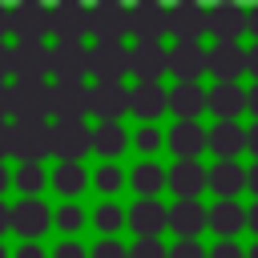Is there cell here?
Returning <instances> with one entry per match:
<instances>
[{
	"instance_id": "83f0119b",
	"label": "cell",
	"mask_w": 258,
	"mask_h": 258,
	"mask_svg": "<svg viewBox=\"0 0 258 258\" xmlns=\"http://www.w3.org/2000/svg\"><path fill=\"white\" fill-rule=\"evenodd\" d=\"M129 185H133L137 198H157L161 185H169V173H165L157 161H137L133 173H129Z\"/></svg>"
},
{
	"instance_id": "836d02e7",
	"label": "cell",
	"mask_w": 258,
	"mask_h": 258,
	"mask_svg": "<svg viewBox=\"0 0 258 258\" xmlns=\"http://www.w3.org/2000/svg\"><path fill=\"white\" fill-rule=\"evenodd\" d=\"M93 185H97L101 194H117V189L125 185V173L117 169V161H105V165L93 173Z\"/></svg>"
},
{
	"instance_id": "f35d334b",
	"label": "cell",
	"mask_w": 258,
	"mask_h": 258,
	"mask_svg": "<svg viewBox=\"0 0 258 258\" xmlns=\"http://www.w3.org/2000/svg\"><path fill=\"white\" fill-rule=\"evenodd\" d=\"M89 258H129V246H121L117 238H101V242L89 250Z\"/></svg>"
},
{
	"instance_id": "f907efd6",
	"label": "cell",
	"mask_w": 258,
	"mask_h": 258,
	"mask_svg": "<svg viewBox=\"0 0 258 258\" xmlns=\"http://www.w3.org/2000/svg\"><path fill=\"white\" fill-rule=\"evenodd\" d=\"M246 149H250V153L258 157V121H254V125L246 129Z\"/></svg>"
},
{
	"instance_id": "bcb514c9",
	"label": "cell",
	"mask_w": 258,
	"mask_h": 258,
	"mask_svg": "<svg viewBox=\"0 0 258 258\" xmlns=\"http://www.w3.org/2000/svg\"><path fill=\"white\" fill-rule=\"evenodd\" d=\"M246 73H250V77H254V85H258V40L246 48Z\"/></svg>"
},
{
	"instance_id": "ac0fdd59",
	"label": "cell",
	"mask_w": 258,
	"mask_h": 258,
	"mask_svg": "<svg viewBox=\"0 0 258 258\" xmlns=\"http://www.w3.org/2000/svg\"><path fill=\"white\" fill-rule=\"evenodd\" d=\"M165 145L173 149V157H177V161H198V153H202V149H210V129H202L198 121H173V129H169V137H165Z\"/></svg>"
},
{
	"instance_id": "ba28073f",
	"label": "cell",
	"mask_w": 258,
	"mask_h": 258,
	"mask_svg": "<svg viewBox=\"0 0 258 258\" xmlns=\"http://www.w3.org/2000/svg\"><path fill=\"white\" fill-rule=\"evenodd\" d=\"M129 32V8L117 0H101L89 8V36L93 40H125Z\"/></svg>"
},
{
	"instance_id": "ab89813d",
	"label": "cell",
	"mask_w": 258,
	"mask_h": 258,
	"mask_svg": "<svg viewBox=\"0 0 258 258\" xmlns=\"http://www.w3.org/2000/svg\"><path fill=\"white\" fill-rule=\"evenodd\" d=\"M52 258H89V250H85L77 238H64V242L52 250Z\"/></svg>"
},
{
	"instance_id": "681fc988",
	"label": "cell",
	"mask_w": 258,
	"mask_h": 258,
	"mask_svg": "<svg viewBox=\"0 0 258 258\" xmlns=\"http://www.w3.org/2000/svg\"><path fill=\"white\" fill-rule=\"evenodd\" d=\"M246 109L254 113V121H258V85H250L246 89Z\"/></svg>"
},
{
	"instance_id": "1f68e13d",
	"label": "cell",
	"mask_w": 258,
	"mask_h": 258,
	"mask_svg": "<svg viewBox=\"0 0 258 258\" xmlns=\"http://www.w3.org/2000/svg\"><path fill=\"white\" fill-rule=\"evenodd\" d=\"M48 181H52V177H48V173H44V169H40L36 161H24V165H20L16 173H12V185H16V189H20L24 198H36V194H40V189H44Z\"/></svg>"
},
{
	"instance_id": "c3c4849f",
	"label": "cell",
	"mask_w": 258,
	"mask_h": 258,
	"mask_svg": "<svg viewBox=\"0 0 258 258\" xmlns=\"http://www.w3.org/2000/svg\"><path fill=\"white\" fill-rule=\"evenodd\" d=\"M246 32H254V40H258V4L246 8Z\"/></svg>"
},
{
	"instance_id": "8d00e7d4",
	"label": "cell",
	"mask_w": 258,
	"mask_h": 258,
	"mask_svg": "<svg viewBox=\"0 0 258 258\" xmlns=\"http://www.w3.org/2000/svg\"><path fill=\"white\" fill-rule=\"evenodd\" d=\"M133 145H137L141 153H157V149H161V133H157L153 125H141V129L133 133Z\"/></svg>"
},
{
	"instance_id": "9a60e30c",
	"label": "cell",
	"mask_w": 258,
	"mask_h": 258,
	"mask_svg": "<svg viewBox=\"0 0 258 258\" xmlns=\"http://www.w3.org/2000/svg\"><path fill=\"white\" fill-rule=\"evenodd\" d=\"M129 230L137 238H161V230H169V206H161V198H137L129 206Z\"/></svg>"
},
{
	"instance_id": "74e56055",
	"label": "cell",
	"mask_w": 258,
	"mask_h": 258,
	"mask_svg": "<svg viewBox=\"0 0 258 258\" xmlns=\"http://www.w3.org/2000/svg\"><path fill=\"white\" fill-rule=\"evenodd\" d=\"M169 258H210V254L202 250L198 238H177V242L169 246Z\"/></svg>"
},
{
	"instance_id": "8fae6325",
	"label": "cell",
	"mask_w": 258,
	"mask_h": 258,
	"mask_svg": "<svg viewBox=\"0 0 258 258\" xmlns=\"http://www.w3.org/2000/svg\"><path fill=\"white\" fill-rule=\"evenodd\" d=\"M52 77L56 85H85L89 73V44H52Z\"/></svg>"
},
{
	"instance_id": "52a82bcc",
	"label": "cell",
	"mask_w": 258,
	"mask_h": 258,
	"mask_svg": "<svg viewBox=\"0 0 258 258\" xmlns=\"http://www.w3.org/2000/svg\"><path fill=\"white\" fill-rule=\"evenodd\" d=\"M52 32V8H44V4H16V8H8V36H16V40H44Z\"/></svg>"
},
{
	"instance_id": "6f0895ef",
	"label": "cell",
	"mask_w": 258,
	"mask_h": 258,
	"mask_svg": "<svg viewBox=\"0 0 258 258\" xmlns=\"http://www.w3.org/2000/svg\"><path fill=\"white\" fill-rule=\"evenodd\" d=\"M0 258H12V254H8V250H4V242H0Z\"/></svg>"
},
{
	"instance_id": "9f6ffc18",
	"label": "cell",
	"mask_w": 258,
	"mask_h": 258,
	"mask_svg": "<svg viewBox=\"0 0 258 258\" xmlns=\"http://www.w3.org/2000/svg\"><path fill=\"white\" fill-rule=\"evenodd\" d=\"M246 258H258V242H254V246H250V250H246Z\"/></svg>"
},
{
	"instance_id": "b9f144b4",
	"label": "cell",
	"mask_w": 258,
	"mask_h": 258,
	"mask_svg": "<svg viewBox=\"0 0 258 258\" xmlns=\"http://www.w3.org/2000/svg\"><path fill=\"white\" fill-rule=\"evenodd\" d=\"M12 117V85H4L0 81V125Z\"/></svg>"
},
{
	"instance_id": "4fadbf2b",
	"label": "cell",
	"mask_w": 258,
	"mask_h": 258,
	"mask_svg": "<svg viewBox=\"0 0 258 258\" xmlns=\"http://www.w3.org/2000/svg\"><path fill=\"white\" fill-rule=\"evenodd\" d=\"M52 36H56V44H85V36H89V8L73 4V0L56 4L52 8Z\"/></svg>"
},
{
	"instance_id": "2e32d148",
	"label": "cell",
	"mask_w": 258,
	"mask_h": 258,
	"mask_svg": "<svg viewBox=\"0 0 258 258\" xmlns=\"http://www.w3.org/2000/svg\"><path fill=\"white\" fill-rule=\"evenodd\" d=\"M242 32H246V8L242 4H214L210 8V36L214 44H242Z\"/></svg>"
},
{
	"instance_id": "db71d44e",
	"label": "cell",
	"mask_w": 258,
	"mask_h": 258,
	"mask_svg": "<svg viewBox=\"0 0 258 258\" xmlns=\"http://www.w3.org/2000/svg\"><path fill=\"white\" fill-rule=\"evenodd\" d=\"M8 185H12V173H8V169H4V161H0V194H4Z\"/></svg>"
},
{
	"instance_id": "4dcf8cb0",
	"label": "cell",
	"mask_w": 258,
	"mask_h": 258,
	"mask_svg": "<svg viewBox=\"0 0 258 258\" xmlns=\"http://www.w3.org/2000/svg\"><path fill=\"white\" fill-rule=\"evenodd\" d=\"M85 185H89V173H85V165H81V161H60V165L52 169V189H56V194H64L69 202H73Z\"/></svg>"
},
{
	"instance_id": "6da1fadb",
	"label": "cell",
	"mask_w": 258,
	"mask_h": 258,
	"mask_svg": "<svg viewBox=\"0 0 258 258\" xmlns=\"http://www.w3.org/2000/svg\"><path fill=\"white\" fill-rule=\"evenodd\" d=\"M89 73L97 77V85H121L129 73L125 40H93L89 44Z\"/></svg>"
},
{
	"instance_id": "f1b7e54d",
	"label": "cell",
	"mask_w": 258,
	"mask_h": 258,
	"mask_svg": "<svg viewBox=\"0 0 258 258\" xmlns=\"http://www.w3.org/2000/svg\"><path fill=\"white\" fill-rule=\"evenodd\" d=\"M242 185H246V169L238 161H214L210 165V189L218 198H234V194H242Z\"/></svg>"
},
{
	"instance_id": "d4e9b609",
	"label": "cell",
	"mask_w": 258,
	"mask_h": 258,
	"mask_svg": "<svg viewBox=\"0 0 258 258\" xmlns=\"http://www.w3.org/2000/svg\"><path fill=\"white\" fill-rule=\"evenodd\" d=\"M169 109L177 113V121H198L210 109V89H202V85H173L169 89Z\"/></svg>"
},
{
	"instance_id": "d590c367",
	"label": "cell",
	"mask_w": 258,
	"mask_h": 258,
	"mask_svg": "<svg viewBox=\"0 0 258 258\" xmlns=\"http://www.w3.org/2000/svg\"><path fill=\"white\" fill-rule=\"evenodd\" d=\"M129 258H169V246L161 238H137L129 246Z\"/></svg>"
},
{
	"instance_id": "484cf974",
	"label": "cell",
	"mask_w": 258,
	"mask_h": 258,
	"mask_svg": "<svg viewBox=\"0 0 258 258\" xmlns=\"http://www.w3.org/2000/svg\"><path fill=\"white\" fill-rule=\"evenodd\" d=\"M242 149H246V129L238 121H218L210 129V153L218 161H234V157H242Z\"/></svg>"
},
{
	"instance_id": "f546056e",
	"label": "cell",
	"mask_w": 258,
	"mask_h": 258,
	"mask_svg": "<svg viewBox=\"0 0 258 258\" xmlns=\"http://www.w3.org/2000/svg\"><path fill=\"white\" fill-rule=\"evenodd\" d=\"M125 145H129V133L117 125V121H105V125H97L93 129V153H101V157H121L125 153Z\"/></svg>"
},
{
	"instance_id": "ee69618b",
	"label": "cell",
	"mask_w": 258,
	"mask_h": 258,
	"mask_svg": "<svg viewBox=\"0 0 258 258\" xmlns=\"http://www.w3.org/2000/svg\"><path fill=\"white\" fill-rule=\"evenodd\" d=\"M12 258H48V254L40 250V242H24V246H20V250H16Z\"/></svg>"
},
{
	"instance_id": "7402d4cb",
	"label": "cell",
	"mask_w": 258,
	"mask_h": 258,
	"mask_svg": "<svg viewBox=\"0 0 258 258\" xmlns=\"http://www.w3.org/2000/svg\"><path fill=\"white\" fill-rule=\"evenodd\" d=\"M210 185V169L202 165V161H173V169H169V189L177 194V198H189V202H198V194Z\"/></svg>"
},
{
	"instance_id": "7bdbcfd3",
	"label": "cell",
	"mask_w": 258,
	"mask_h": 258,
	"mask_svg": "<svg viewBox=\"0 0 258 258\" xmlns=\"http://www.w3.org/2000/svg\"><path fill=\"white\" fill-rule=\"evenodd\" d=\"M4 157H12V121L0 125V161H4Z\"/></svg>"
},
{
	"instance_id": "816d5d0a",
	"label": "cell",
	"mask_w": 258,
	"mask_h": 258,
	"mask_svg": "<svg viewBox=\"0 0 258 258\" xmlns=\"http://www.w3.org/2000/svg\"><path fill=\"white\" fill-rule=\"evenodd\" d=\"M4 230H12V206H4V198H0V234Z\"/></svg>"
},
{
	"instance_id": "7c38bea8",
	"label": "cell",
	"mask_w": 258,
	"mask_h": 258,
	"mask_svg": "<svg viewBox=\"0 0 258 258\" xmlns=\"http://www.w3.org/2000/svg\"><path fill=\"white\" fill-rule=\"evenodd\" d=\"M169 73L177 85H198L210 73V48L206 44H173L169 48Z\"/></svg>"
},
{
	"instance_id": "7dc6e473",
	"label": "cell",
	"mask_w": 258,
	"mask_h": 258,
	"mask_svg": "<svg viewBox=\"0 0 258 258\" xmlns=\"http://www.w3.org/2000/svg\"><path fill=\"white\" fill-rule=\"evenodd\" d=\"M246 230H254V242H258V198L254 206H246Z\"/></svg>"
},
{
	"instance_id": "603a6c76",
	"label": "cell",
	"mask_w": 258,
	"mask_h": 258,
	"mask_svg": "<svg viewBox=\"0 0 258 258\" xmlns=\"http://www.w3.org/2000/svg\"><path fill=\"white\" fill-rule=\"evenodd\" d=\"M210 230H214L222 242H230L234 234H242V230H246V210H242V202H238V198H218V202L210 206Z\"/></svg>"
},
{
	"instance_id": "e0dca14e",
	"label": "cell",
	"mask_w": 258,
	"mask_h": 258,
	"mask_svg": "<svg viewBox=\"0 0 258 258\" xmlns=\"http://www.w3.org/2000/svg\"><path fill=\"white\" fill-rule=\"evenodd\" d=\"M48 226H52V210H48L40 198H20V202L12 206V230H16L24 242H36Z\"/></svg>"
},
{
	"instance_id": "d6a6232c",
	"label": "cell",
	"mask_w": 258,
	"mask_h": 258,
	"mask_svg": "<svg viewBox=\"0 0 258 258\" xmlns=\"http://www.w3.org/2000/svg\"><path fill=\"white\" fill-rule=\"evenodd\" d=\"M93 226H97L105 238H113L121 226H129V210H121L117 202H101V206L93 210Z\"/></svg>"
},
{
	"instance_id": "4316f807",
	"label": "cell",
	"mask_w": 258,
	"mask_h": 258,
	"mask_svg": "<svg viewBox=\"0 0 258 258\" xmlns=\"http://www.w3.org/2000/svg\"><path fill=\"white\" fill-rule=\"evenodd\" d=\"M246 109V89L242 85H210V113L218 121H234Z\"/></svg>"
},
{
	"instance_id": "d6986e66",
	"label": "cell",
	"mask_w": 258,
	"mask_h": 258,
	"mask_svg": "<svg viewBox=\"0 0 258 258\" xmlns=\"http://www.w3.org/2000/svg\"><path fill=\"white\" fill-rule=\"evenodd\" d=\"M246 73V48L242 44H210V77L214 85H238Z\"/></svg>"
},
{
	"instance_id": "e575fe53",
	"label": "cell",
	"mask_w": 258,
	"mask_h": 258,
	"mask_svg": "<svg viewBox=\"0 0 258 258\" xmlns=\"http://www.w3.org/2000/svg\"><path fill=\"white\" fill-rule=\"evenodd\" d=\"M52 226H60L64 234H77V230L85 226V210H81L77 202H64V206L52 214Z\"/></svg>"
},
{
	"instance_id": "277c9868",
	"label": "cell",
	"mask_w": 258,
	"mask_h": 258,
	"mask_svg": "<svg viewBox=\"0 0 258 258\" xmlns=\"http://www.w3.org/2000/svg\"><path fill=\"white\" fill-rule=\"evenodd\" d=\"M52 153V125L48 121H12V157L24 161H36Z\"/></svg>"
},
{
	"instance_id": "60d3db41",
	"label": "cell",
	"mask_w": 258,
	"mask_h": 258,
	"mask_svg": "<svg viewBox=\"0 0 258 258\" xmlns=\"http://www.w3.org/2000/svg\"><path fill=\"white\" fill-rule=\"evenodd\" d=\"M210 258H246V250H242L238 238H230V242H218V246L210 250Z\"/></svg>"
},
{
	"instance_id": "f6af8a7d",
	"label": "cell",
	"mask_w": 258,
	"mask_h": 258,
	"mask_svg": "<svg viewBox=\"0 0 258 258\" xmlns=\"http://www.w3.org/2000/svg\"><path fill=\"white\" fill-rule=\"evenodd\" d=\"M8 73H12V44H4V40H0V81H4Z\"/></svg>"
},
{
	"instance_id": "cb8c5ba5",
	"label": "cell",
	"mask_w": 258,
	"mask_h": 258,
	"mask_svg": "<svg viewBox=\"0 0 258 258\" xmlns=\"http://www.w3.org/2000/svg\"><path fill=\"white\" fill-rule=\"evenodd\" d=\"M129 113V89L125 85H93V117L105 121H121Z\"/></svg>"
},
{
	"instance_id": "f5cc1de1",
	"label": "cell",
	"mask_w": 258,
	"mask_h": 258,
	"mask_svg": "<svg viewBox=\"0 0 258 258\" xmlns=\"http://www.w3.org/2000/svg\"><path fill=\"white\" fill-rule=\"evenodd\" d=\"M246 189H250V194H258V161L246 169Z\"/></svg>"
},
{
	"instance_id": "11a10c76",
	"label": "cell",
	"mask_w": 258,
	"mask_h": 258,
	"mask_svg": "<svg viewBox=\"0 0 258 258\" xmlns=\"http://www.w3.org/2000/svg\"><path fill=\"white\" fill-rule=\"evenodd\" d=\"M8 36V8H0V40Z\"/></svg>"
},
{
	"instance_id": "30bf717a",
	"label": "cell",
	"mask_w": 258,
	"mask_h": 258,
	"mask_svg": "<svg viewBox=\"0 0 258 258\" xmlns=\"http://www.w3.org/2000/svg\"><path fill=\"white\" fill-rule=\"evenodd\" d=\"M129 36L133 40H157L161 44V36H169V8H161L153 0L133 4L129 8Z\"/></svg>"
},
{
	"instance_id": "7a4b0ae2",
	"label": "cell",
	"mask_w": 258,
	"mask_h": 258,
	"mask_svg": "<svg viewBox=\"0 0 258 258\" xmlns=\"http://www.w3.org/2000/svg\"><path fill=\"white\" fill-rule=\"evenodd\" d=\"M12 77L32 85L52 77V48L44 40H16L12 44Z\"/></svg>"
},
{
	"instance_id": "ffe728a7",
	"label": "cell",
	"mask_w": 258,
	"mask_h": 258,
	"mask_svg": "<svg viewBox=\"0 0 258 258\" xmlns=\"http://www.w3.org/2000/svg\"><path fill=\"white\" fill-rule=\"evenodd\" d=\"M169 230L177 238H198L202 230H210V210L202 202H189V198H177L169 206Z\"/></svg>"
},
{
	"instance_id": "5bb4252c",
	"label": "cell",
	"mask_w": 258,
	"mask_h": 258,
	"mask_svg": "<svg viewBox=\"0 0 258 258\" xmlns=\"http://www.w3.org/2000/svg\"><path fill=\"white\" fill-rule=\"evenodd\" d=\"M93 113V85H52V117L85 121Z\"/></svg>"
},
{
	"instance_id": "3957f363",
	"label": "cell",
	"mask_w": 258,
	"mask_h": 258,
	"mask_svg": "<svg viewBox=\"0 0 258 258\" xmlns=\"http://www.w3.org/2000/svg\"><path fill=\"white\" fill-rule=\"evenodd\" d=\"M129 73L137 77V85H161V77L169 73V48L157 40H133L129 44Z\"/></svg>"
},
{
	"instance_id": "5b68a950",
	"label": "cell",
	"mask_w": 258,
	"mask_h": 258,
	"mask_svg": "<svg viewBox=\"0 0 258 258\" xmlns=\"http://www.w3.org/2000/svg\"><path fill=\"white\" fill-rule=\"evenodd\" d=\"M12 117L16 121H48L52 117V85L48 81H16L12 85Z\"/></svg>"
},
{
	"instance_id": "8992f818",
	"label": "cell",
	"mask_w": 258,
	"mask_h": 258,
	"mask_svg": "<svg viewBox=\"0 0 258 258\" xmlns=\"http://www.w3.org/2000/svg\"><path fill=\"white\" fill-rule=\"evenodd\" d=\"M210 32V8L194 4V0H181L169 8V36L173 44H202V36Z\"/></svg>"
},
{
	"instance_id": "9c48e42d",
	"label": "cell",
	"mask_w": 258,
	"mask_h": 258,
	"mask_svg": "<svg viewBox=\"0 0 258 258\" xmlns=\"http://www.w3.org/2000/svg\"><path fill=\"white\" fill-rule=\"evenodd\" d=\"M52 153L60 161H81L93 153V129L85 121H56L52 125Z\"/></svg>"
},
{
	"instance_id": "44dd1931",
	"label": "cell",
	"mask_w": 258,
	"mask_h": 258,
	"mask_svg": "<svg viewBox=\"0 0 258 258\" xmlns=\"http://www.w3.org/2000/svg\"><path fill=\"white\" fill-rule=\"evenodd\" d=\"M165 109H169V89H161V85H133L129 89V113L141 117V125L157 121Z\"/></svg>"
}]
</instances>
